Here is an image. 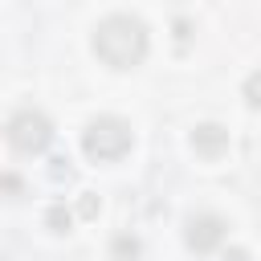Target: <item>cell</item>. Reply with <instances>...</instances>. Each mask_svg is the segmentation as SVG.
Listing matches in <instances>:
<instances>
[{"label":"cell","instance_id":"7c38bea8","mask_svg":"<svg viewBox=\"0 0 261 261\" xmlns=\"http://www.w3.org/2000/svg\"><path fill=\"white\" fill-rule=\"evenodd\" d=\"M224 261H249V257H245V249H228V253H224Z\"/></svg>","mask_w":261,"mask_h":261},{"label":"cell","instance_id":"6da1fadb","mask_svg":"<svg viewBox=\"0 0 261 261\" xmlns=\"http://www.w3.org/2000/svg\"><path fill=\"white\" fill-rule=\"evenodd\" d=\"M94 53L114 69H135L147 57V24L139 16H106L94 29Z\"/></svg>","mask_w":261,"mask_h":261},{"label":"cell","instance_id":"8992f818","mask_svg":"<svg viewBox=\"0 0 261 261\" xmlns=\"http://www.w3.org/2000/svg\"><path fill=\"white\" fill-rule=\"evenodd\" d=\"M110 253H114V261H139V253H143V245L130 237V232H118L114 241H110Z\"/></svg>","mask_w":261,"mask_h":261},{"label":"cell","instance_id":"5b68a950","mask_svg":"<svg viewBox=\"0 0 261 261\" xmlns=\"http://www.w3.org/2000/svg\"><path fill=\"white\" fill-rule=\"evenodd\" d=\"M192 147H196V155H204V159H220V155L228 151V130H224L220 122H200V126L192 130Z\"/></svg>","mask_w":261,"mask_h":261},{"label":"cell","instance_id":"30bf717a","mask_svg":"<svg viewBox=\"0 0 261 261\" xmlns=\"http://www.w3.org/2000/svg\"><path fill=\"white\" fill-rule=\"evenodd\" d=\"M77 212H82V216H98V200H94V196H82Z\"/></svg>","mask_w":261,"mask_h":261},{"label":"cell","instance_id":"7a4b0ae2","mask_svg":"<svg viewBox=\"0 0 261 261\" xmlns=\"http://www.w3.org/2000/svg\"><path fill=\"white\" fill-rule=\"evenodd\" d=\"M82 151L94 163H114V159H122L130 151V126L122 118H114V114H102L82 130Z\"/></svg>","mask_w":261,"mask_h":261},{"label":"cell","instance_id":"3957f363","mask_svg":"<svg viewBox=\"0 0 261 261\" xmlns=\"http://www.w3.org/2000/svg\"><path fill=\"white\" fill-rule=\"evenodd\" d=\"M53 139V122L41 114V110H16L8 118V143L20 151V155H41Z\"/></svg>","mask_w":261,"mask_h":261},{"label":"cell","instance_id":"9c48e42d","mask_svg":"<svg viewBox=\"0 0 261 261\" xmlns=\"http://www.w3.org/2000/svg\"><path fill=\"white\" fill-rule=\"evenodd\" d=\"M49 163H53V167H49V175H53V179H69V175H73L69 159H49Z\"/></svg>","mask_w":261,"mask_h":261},{"label":"cell","instance_id":"8fae6325","mask_svg":"<svg viewBox=\"0 0 261 261\" xmlns=\"http://www.w3.org/2000/svg\"><path fill=\"white\" fill-rule=\"evenodd\" d=\"M4 188H8L12 196H16V192H20V179H16V175H4Z\"/></svg>","mask_w":261,"mask_h":261},{"label":"cell","instance_id":"277c9868","mask_svg":"<svg viewBox=\"0 0 261 261\" xmlns=\"http://www.w3.org/2000/svg\"><path fill=\"white\" fill-rule=\"evenodd\" d=\"M224 232H228V224H224L220 216L200 212V216H192V220H188L184 241H188V249H192V253H212V249H220Z\"/></svg>","mask_w":261,"mask_h":261},{"label":"cell","instance_id":"ba28073f","mask_svg":"<svg viewBox=\"0 0 261 261\" xmlns=\"http://www.w3.org/2000/svg\"><path fill=\"white\" fill-rule=\"evenodd\" d=\"M245 102L249 106H261V69L245 77Z\"/></svg>","mask_w":261,"mask_h":261},{"label":"cell","instance_id":"52a82bcc","mask_svg":"<svg viewBox=\"0 0 261 261\" xmlns=\"http://www.w3.org/2000/svg\"><path fill=\"white\" fill-rule=\"evenodd\" d=\"M45 224H49L53 232H69V224H73V212H69L65 204H53V208L45 212Z\"/></svg>","mask_w":261,"mask_h":261}]
</instances>
